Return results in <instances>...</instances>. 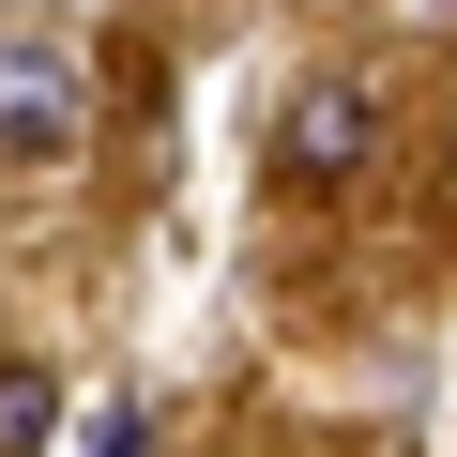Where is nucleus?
Here are the masks:
<instances>
[{
	"label": "nucleus",
	"mask_w": 457,
	"mask_h": 457,
	"mask_svg": "<svg viewBox=\"0 0 457 457\" xmlns=\"http://www.w3.org/2000/svg\"><path fill=\"white\" fill-rule=\"evenodd\" d=\"M92 153V77L62 46H0V168H77Z\"/></svg>",
	"instance_id": "obj_1"
},
{
	"label": "nucleus",
	"mask_w": 457,
	"mask_h": 457,
	"mask_svg": "<svg viewBox=\"0 0 457 457\" xmlns=\"http://www.w3.org/2000/svg\"><path fill=\"white\" fill-rule=\"evenodd\" d=\"M366 153H381V92H366V77H305L290 122H275V168H290V183H351Z\"/></svg>",
	"instance_id": "obj_2"
},
{
	"label": "nucleus",
	"mask_w": 457,
	"mask_h": 457,
	"mask_svg": "<svg viewBox=\"0 0 457 457\" xmlns=\"http://www.w3.org/2000/svg\"><path fill=\"white\" fill-rule=\"evenodd\" d=\"M62 442V381L46 366H0V457H46Z\"/></svg>",
	"instance_id": "obj_3"
},
{
	"label": "nucleus",
	"mask_w": 457,
	"mask_h": 457,
	"mask_svg": "<svg viewBox=\"0 0 457 457\" xmlns=\"http://www.w3.org/2000/svg\"><path fill=\"white\" fill-rule=\"evenodd\" d=\"M427 16H457V0H427Z\"/></svg>",
	"instance_id": "obj_4"
}]
</instances>
